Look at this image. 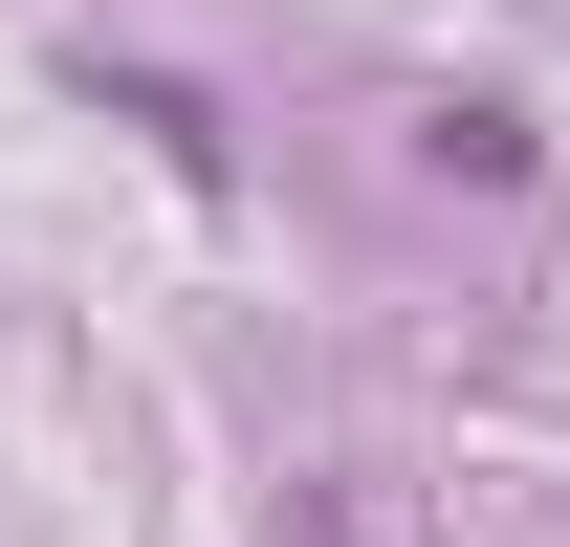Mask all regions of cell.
<instances>
[{"instance_id":"cell-1","label":"cell","mask_w":570,"mask_h":547,"mask_svg":"<svg viewBox=\"0 0 570 547\" xmlns=\"http://www.w3.org/2000/svg\"><path fill=\"white\" fill-rule=\"evenodd\" d=\"M417 153H439V176H527V110H504V88H439Z\"/></svg>"}]
</instances>
